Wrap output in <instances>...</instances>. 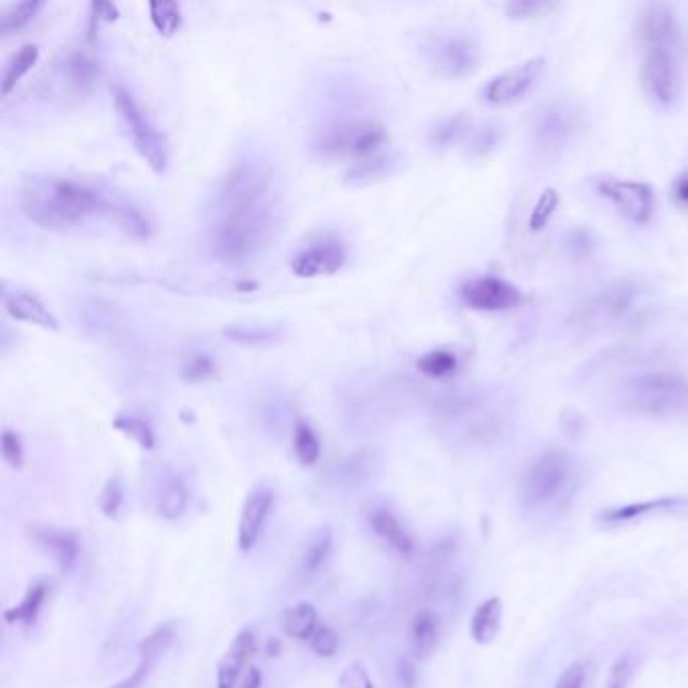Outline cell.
I'll return each instance as SVG.
<instances>
[{
    "label": "cell",
    "instance_id": "cell-7",
    "mask_svg": "<svg viewBox=\"0 0 688 688\" xmlns=\"http://www.w3.org/2000/svg\"><path fill=\"white\" fill-rule=\"evenodd\" d=\"M580 128V113L571 105L551 103L543 107L533 126V144L541 158L553 160L559 156Z\"/></svg>",
    "mask_w": 688,
    "mask_h": 688
},
{
    "label": "cell",
    "instance_id": "cell-5",
    "mask_svg": "<svg viewBox=\"0 0 688 688\" xmlns=\"http://www.w3.org/2000/svg\"><path fill=\"white\" fill-rule=\"evenodd\" d=\"M111 95L113 105L118 109V116L124 128L128 130L136 152L156 174H164L168 168V142L164 134L154 126V122L142 109L134 93L126 89L122 83H116L111 87Z\"/></svg>",
    "mask_w": 688,
    "mask_h": 688
},
{
    "label": "cell",
    "instance_id": "cell-24",
    "mask_svg": "<svg viewBox=\"0 0 688 688\" xmlns=\"http://www.w3.org/2000/svg\"><path fill=\"white\" fill-rule=\"evenodd\" d=\"M440 618L434 610L422 608L414 614L410 624V650L414 658H426L434 652L440 640Z\"/></svg>",
    "mask_w": 688,
    "mask_h": 688
},
{
    "label": "cell",
    "instance_id": "cell-41",
    "mask_svg": "<svg viewBox=\"0 0 688 688\" xmlns=\"http://www.w3.org/2000/svg\"><path fill=\"white\" fill-rule=\"evenodd\" d=\"M0 452H3V461L13 469V471H21L25 465V446L21 436L11 430L5 428L3 436H0Z\"/></svg>",
    "mask_w": 688,
    "mask_h": 688
},
{
    "label": "cell",
    "instance_id": "cell-30",
    "mask_svg": "<svg viewBox=\"0 0 688 688\" xmlns=\"http://www.w3.org/2000/svg\"><path fill=\"white\" fill-rule=\"evenodd\" d=\"M188 507V489L184 485V481L178 475H172L166 479L160 499H158V513L168 519L174 521L178 517H182V513Z\"/></svg>",
    "mask_w": 688,
    "mask_h": 688
},
{
    "label": "cell",
    "instance_id": "cell-11",
    "mask_svg": "<svg viewBox=\"0 0 688 688\" xmlns=\"http://www.w3.org/2000/svg\"><path fill=\"white\" fill-rule=\"evenodd\" d=\"M463 303L475 311H509L521 305L523 295L521 291L511 285L509 281L495 277V275H483L477 279L467 281L461 289H458Z\"/></svg>",
    "mask_w": 688,
    "mask_h": 688
},
{
    "label": "cell",
    "instance_id": "cell-22",
    "mask_svg": "<svg viewBox=\"0 0 688 688\" xmlns=\"http://www.w3.org/2000/svg\"><path fill=\"white\" fill-rule=\"evenodd\" d=\"M33 539L57 561L61 571H71L79 559V541L73 533L53 529V527H35Z\"/></svg>",
    "mask_w": 688,
    "mask_h": 688
},
{
    "label": "cell",
    "instance_id": "cell-26",
    "mask_svg": "<svg viewBox=\"0 0 688 688\" xmlns=\"http://www.w3.org/2000/svg\"><path fill=\"white\" fill-rule=\"evenodd\" d=\"M39 61V47L33 43L23 45L5 65L3 71V83H0V91L3 97H9L11 91L19 85V81L37 65Z\"/></svg>",
    "mask_w": 688,
    "mask_h": 688
},
{
    "label": "cell",
    "instance_id": "cell-53",
    "mask_svg": "<svg viewBox=\"0 0 688 688\" xmlns=\"http://www.w3.org/2000/svg\"><path fill=\"white\" fill-rule=\"evenodd\" d=\"M674 194L680 202H686L688 204V176H682L678 182H676V188H674Z\"/></svg>",
    "mask_w": 688,
    "mask_h": 688
},
{
    "label": "cell",
    "instance_id": "cell-39",
    "mask_svg": "<svg viewBox=\"0 0 688 688\" xmlns=\"http://www.w3.org/2000/svg\"><path fill=\"white\" fill-rule=\"evenodd\" d=\"M380 465V456L374 450H360L358 454L350 456L346 465H343V475L348 481H364L368 479L374 469Z\"/></svg>",
    "mask_w": 688,
    "mask_h": 688
},
{
    "label": "cell",
    "instance_id": "cell-27",
    "mask_svg": "<svg viewBox=\"0 0 688 688\" xmlns=\"http://www.w3.org/2000/svg\"><path fill=\"white\" fill-rule=\"evenodd\" d=\"M501 614L503 604L499 598H489L475 610L471 620V634L479 644H487L497 636L501 628Z\"/></svg>",
    "mask_w": 688,
    "mask_h": 688
},
{
    "label": "cell",
    "instance_id": "cell-51",
    "mask_svg": "<svg viewBox=\"0 0 688 688\" xmlns=\"http://www.w3.org/2000/svg\"><path fill=\"white\" fill-rule=\"evenodd\" d=\"M416 664H414V658H404L400 662V680L406 688H414L416 686Z\"/></svg>",
    "mask_w": 688,
    "mask_h": 688
},
{
    "label": "cell",
    "instance_id": "cell-47",
    "mask_svg": "<svg viewBox=\"0 0 688 688\" xmlns=\"http://www.w3.org/2000/svg\"><path fill=\"white\" fill-rule=\"evenodd\" d=\"M555 206H557V196H555L551 190H547V192L541 196V200H539V204H537V208H535V212H533L531 226H533V228L543 226L545 220H547V218L551 216V212L555 210Z\"/></svg>",
    "mask_w": 688,
    "mask_h": 688
},
{
    "label": "cell",
    "instance_id": "cell-34",
    "mask_svg": "<svg viewBox=\"0 0 688 688\" xmlns=\"http://www.w3.org/2000/svg\"><path fill=\"white\" fill-rule=\"evenodd\" d=\"M176 638V630L172 624H162L158 626L152 634H148L140 646H138V654H140V660H146V662H152L156 664V660L160 656H164V652L172 646Z\"/></svg>",
    "mask_w": 688,
    "mask_h": 688
},
{
    "label": "cell",
    "instance_id": "cell-18",
    "mask_svg": "<svg viewBox=\"0 0 688 688\" xmlns=\"http://www.w3.org/2000/svg\"><path fill=\"white\" fill-rule=\"evenodd\" d=\"M3 305L5 311L19 321H27L33 323L37 327L43 329H59V321L57 317L49 311V307L33 293L25 291V289H9L7 285L3 287Z\"/></svg>",
    "mask_w": 688,
    "mask_h": 688
},
{
    "label": "cell",
    "instance_id": "cell-19",
    "mask_svg": "<svg viewBox=\"0 0 688 688\" xmlns=\"http://www.w3.org/2000/svg\"><path fill=\"white\" fill-rule=\"evenodd\" d=\"M257 650V638L251 630L237 634L233 644L228 646L216 668V688H237L243 668Z\"/></svg>",
    "mask_w": 688,
    "mask_h": 688
},
{
    "label": "cell",
    "instance_id": "cell-3",
    "mask_svg": "<svg viewBox=\"0 0 688 688\" xmlns=\"http://www.w3.org/2000/svg\"><path fill=\"white\" fill-rule=\"evenodd\" d=\"M620 400L624 408L642 416H676L688 408V380L676 372H644L622 386Z\"/></svg>",
    "mask_w": 688,
    "mask_h": 688
},
{
    "label": "cell",
    "instance_id": "cell-13",
    "mask_svg": "<svg viewBox=\"0 0 688 688\" xmlns=\"http://www.w3.org/2000/svg\"><path fill=\"white\" fill-rule=\"evenodd\" d=\"M598 190L634 222H648L654 212V192L648 184L608 178L598 184Z\"/></svg>",
    "mask_w": 688,
    "mask_h": 688
},
{
    "label": "cell",
    "instance_id": "cell-32",
    "mask_svg": "<svg viewBox=\"0 0 688 688\" xmlns=\"http://www.w3.org/2000/svg\"><path fill=\"white\" fill-rule=\"evenodd\" d=\"M293 452L303 467H311L319 461L321 444L313 428L305 422H295L293 426Z\"/></svg>",
    "mask_w": 688,
    "mask_h": 688
},
{
    "label": "cell",
    "instance_id": "cell-15",
    "mask_svg": "<svg viewBox=\"0 0 688 688\" xmlns=\"http://www.w3.org/2000/svg\"><path fill=\"white\" fill-rule=\"evenodd\" d=\"M634 301V289L628 285L612 287L594 299H590L586 305H582L576 313V321L586 327H602L606 323L616 321L622 317Z\"/></svg>",
    "mask_w": 688,
    "mask_h": 688
},
{
    "label": "cell",
    "instance_id": "cell-49",
    "mask_svg": "<svg viewBox=\"0 0 688 688\" xmlns=\"http://www.w3.org/2000/svg\"><path fill=\"white\" fill-rule=\"evenodd\" d=\"M630 674H632V664H630V658L624 656L616 662V666L612 668V674H610V682H608V688H626L628 680H630Z\"/></svg>",
    "mask_w": 688,
    "mask_h": 688
},
{
    "label": "cell",
    "instance_id": "cell-21",
    "mask_svg": "<svg viewBox=\"0 0 688 688\" xmlns=\"http://www.w3.org/2000/svg\"><path fill=\"white\" fill-rule=\"evenodd\" d=\"M79 315L83 325L93 335H118L124 327V315L116 303H109L105 299H85L79 307Z\"/></svg>",
    "mask_w": 688,
    "mask_h": 688
},
{
    "label": "cell",
    "instance_id": "cell-48",
    "mask_svg": "<svg viewBox=\"0 0 688 688\" xmlns=\"http://www.w3.org/2000/svg\"><path fill=\"white\" fill-rule=\"evenodd\" d=\"M586 672L582 664H571L555 682V688H584Z\"/></svg>",
    "mask_w": 688,
    "mask_h": 688
},
{
    "label": "cell",
    "instance_id": "cell-8",
    "mask_svg": "<svg viewBox=\"0 0 688 688\" xmlns=\"http://www.w3.org/2000/svg\"><path fill=\"white\" fill-rule=\"evenodd\" d=\"M571 463L559 452H545L527 469L521 483V501L525 507H537L551 501L569 481Z\"/></svg>",
    "mask_w": 688,
    "mask_h": 688
},
{
    "label": "cell",
    "instance_id": "cell-6",
    "mask_svg": "<svg viewBox=\"0 0 688 688\" xmlns=\"http://www.w3.org/2000/svg\"><path fill=\"white\" fill-rule=\"evenodd\" d=\"M428 67L444 79H461L471 75L481 61L479 47L465 35L436 33L428 35L422 45Z\"/></svg>",
    "mask_w": 688,
    "mask_h": 688
},
{
    "label": "cell",
    "instance_id": "cell-29",
    "mask_svg": "<svg viewBox=\"0 0 688 688\" xmlns=\"http://www.w3.org/2000/svg\"><path fill=\"white\" fill-rule=\"evenodd\" d=\"M283 630L289 638L309 640L317 630V610L309 602H299L287 610L283 618Z\"/></svg>",
    "mask_w": 688,
    "mask_h": 688
},
{
    "label": "cell",
    "instance_id": "cell-12",
    "mask_svg": "<svg viewBox=\"0 0 688 688\" xmlns=\"http://www.w3.org/2000/svg\"><path fill=\"white\" fill-rule=\"evenodd\" d=\"M348 253L343 243L333 235H321L319 239L301 247L291 259V269L297 277H321L333 275L346 265Z\"/></svg>",
    "mask_w": 688,
    "mask_h": 688
},
{
    "label": "cell",
    "instance_id": "cell-52",
    "mask_svg": "<svg viewBox=\"0 0 688 688\" xmlns=\"http://www.w3.org/2000/svg\"><path fill=\"white\" fill-rule=\"evenodd\" d=\"M263 686V672L259 668H249L239 688H261Z\"/></svg>",
    "mask_w": 688,
    "mask_h": 688
},
{
    "label": "cell",
    "instance_id": "cell-4",
    "mask_svg": "<svg viewBox=\"0 0 688 688\" xmlns=\"http://www.w3.org/2000/svg\"><path fill=\"white\" fill-rule=\"evenodd\" d=\"M388 130L378 120H335L317 130L315 150L327 160L362 164L382 154Z\"/></svg>",
    "mask_w": 688,
    "mask_h": 688
},
{
    "label": "cell",
    "instance_id": "cell-50",
    "mask_svg": "<svg viewBox=\"0 0 688 688\" xmlns=\"http://www.w3.org/2000/svg\"><path fill=\"white\" fill-rule=\"evenodd\" d=\"M152 666H154L152 662L140 660L138 668L128 678H124L122 682H118L116 686H111V688H142L146 678H148V674H150V670H152Z\"/></svg>",
    "mask_w": 688,
    "mask_h": 688
},
{
    "label": "cell",
    "instance_id": "cell-42",
    "mask_svg": "<svg viewBox=\"0 0 688 688\" xmlns=\"http://www.w3.org/2000/svg\"><path fill=\"white\" fill-rule=\"evenodd\" d=\"M122 505H124V487H122V479H120V477H111V479L105 483V487H103V491H101V495H99V507H101V511H103L105 517L116 519L118 513H120V509H122Z\"/></svg>",
    "mask_w": 688,
    "mask_h": 688
},
{
    "label": "cell",
    "instance_id": "cell-46",
    "mask_svg": "<svg viewBox=\"0 0 688 688\" xmlns=\"http://www.w3.org/2000/svg\"><path fill=\"white\" fill-rule=\"evenodd\" d=\"M341 688H374V682L364 664L352 662L339 676Z\"/></svg>",
    "mask_w": 688,
    "mask_h": 688
},
{
    "label": "cell",
    "instance_id": "cell-37",
    "mask_svg": "<svg viewBox=\"0 0 688 688\" xmlns=\"http://www.w3.org/2000/svg\"><path fill=\"white\" fill-rule=\"evenodd\" d=\"M113 426H116L120 432H124L128 438H132L134 442H138L142 448L152 450L156 446V434L152 430V426L134 414H120L113 420Z\"/></svg>",
    "mask_w": 688,
    "mask_h": 688
},
{
    "label": "cell",
    "instance_id": "cell-9",
    "mask_svg": "<svg viewBox=\"0 0 688 688\" xmlns=\"http://www.w3.org/2000/svg\"><path fill=\"white\" fill-rule=\"evenodd\" d=\"M642 85L646 93L660 105H670L682 91V75L676 49H646L642 65Z\"/></svg>",
    "mask_w": 688,
    "mask_h": 688
},
{
    "label": "cell",
    "instance_id": "cell-16",
    "mask_svg": "<svg viewBox=\"0 0 688 688\" xmlns=\"http://www.w3.org/2000/svg\"><path fill=\"white\" fill-rule=\"evenodd\" d=\"M678 21L674 9L668 5H648L640 17V41L644 51L668 47L676 49L678 45Z\"/></svg>",
    "mask_w": 688,
    "mask_h": 688
},
{
    "label": "cell",
    "instance_id": "cell-33",
    "mask_svg": "<svg viewBox=\"0 0 688 688\" xmlns=\"http://www.w3.org/2000/svg\"><path fill=\"white\" fill-rule=\"evenodd\" d=\"M416 368L426 378L444 380L458 370V358L450 350H432L416 362Z\"/></svg>",
    "mask_w": 688,
    "mask_h": 688
},
{
    "label": "cell",
    "instance_id": "cell-1",
    "mask_svg": "<svg viewBox=\"0 0 688 688\" xmlns=\"http://www.w3.org/2000/svg\"><path fill=\"white\" fill-rule=\"evenodd\" d=\"M277 180L263 162H241L218 182L208 208V249L214 261L237 267L261 255L279 228Z\"/></svg>",
    "mask_w": 688,
    "mask_h": 688
},
{
    "label": "cell",
    "instance_id": "cell-20",
    "mask_svg": "<svg viewBox=\"0 0 688 688\" xmlns=\"http://www.w3.org/2000/svg\"><path fill=\"white\" fill-rule=\"evenodd\" d=\"M99 77L97 61L85 51H73L65 57L61 65V81L65 89L75 95H87Z\"/></svg>",
    "mask_w": 688,
    "mask_h": 688
},
{
    "label": "cell",
    "instance_id": "cell-23",
    "mask_svg": "<svg viewBox=\"0 0 688 688\" xmlns=\"http://www.w3.org/2000/svg\"><path fill=\"white\" fill-rule=\"evenodd\" d=\"M370 527L384 543L396 549L400 555H410L416 549V541L402 521L388 509H376L370 515Z\"/></svg>",
    "mask_w": 688,
    "mask_h": 688
},
{
    "label": "cell",
    "instance_id": "cell-45",
    "mask_svg": "<svg viewBox=\"0 0 688 688\" xmlns=\"http://www.w3.org/2000/svg\"><path fill=\"white\" fill-rule=\"evenodd\" d=\"M467 130V118L465 116H454L446 122H442L436 130H434V142L438 146H448L452 144L458 136H463Z\"/></svg>",
    "mask_w": 688,
    "mask_h": 688
},
{
    "label": "cell",
    "instance_id": "cell-38",
    "mask_svg": "<svg viewBox=\"0 0 688 688\" xmlns=\"http://www.w3.org/2000/svg\"><path fill=\"white\" fill-rule=\"evenodd\" d=\"M150 19L160 35L172 37L182 27V11L178 3H150Z\"/></svg>",
    "mask_w": 688,
    "mask_h": 688
},
{
    "label": "cell",
    "instance_id": "cell-31",
    "mask_svg": "<svg viewBox=\"0 0 688 688\" xmlns=\"http://www.w3.org/2000/svg\"><path fill=\"white\" fill-rule=\"evenodd\" d=\"M41 9H43V3H39V0H27V3L7 5L3 11H0V35L7 37L21 31L37 17Z\"/></svg>",
    "mask_w": 688,
    "mask_h": 688
},
{
    "label": "cell",
    "instance_id": "cell-40",
    "mask_svg": "<svg viewBox=\"0 0 688 688\" xmlns=\"http://www.w3.org/2000/svg\"><path fill=\"white\" fill-rule=\"evenodd\" d=\"M216 374V364L206 354H190L182 364V378L190 384H200Z\"/></svg>",
    "mask_w": 688,
    "mask_h": 688
},
{
    "label": "cell",
    "instance_id": "cell-17",
    "mask_svg": "<svg viewBox=\"0 0 688 688\" xmlns=\"http://www.w3.org/2000/svg\"><path fill=\"white\" fill-rule=\"evenodd\" d=\"M331 545H333L331 527L323 525L311 533V537L305 541V545L299 553L297 569L293 573V586L305 588L317 578L319 569L323 567V563L327 561V557L331 553Z\"/></svg>",
    "mask_w": 688,
    "mask_h": 688
},
{
    "label": "cell",
    "instance_id": "cell-14",
    "mask_svg": "<svg viewBox=\"0 0 688 688\" xmlns=\"http://www.w3.org/2000/svg\"><path fill=\"white\" fill-rule=\"evenodd\" d=\"M275 503V491L273 487L261 483L257 485L249 495L241 511L239 519V549L243 553H249L261 539V533L265 529V523L271 515Z\"/></svg>",
    "mask_w": 688,
    "mask_h": 688
},
{
    "label": "cell",
    "instance_id": "cell-28",
    "mask_svg": "<svg viewBox=\"0 0 688 688\" xmlns=\"http://www.w3.org/2000/svg\"><path fill=\"white\" fill-rule=\"evenodd\" d=\"M49 596V584L39 582L29 588L27 596L17 608H11L5 612V618L9 624H23V626H33L39 618V612Z\"/></svg>",
    "mask_w": 688,
    "mask_h": 688
},
{
    "label": "cell",
    "instance_id": "cell-25",
    "mask_svg": "<svg viewBox=\"0 0 688 688\" xmlns=\"http://www.w3.org/2000/svg\"><path fill=\"white\" fill-rule=\"evenodd\" d=\"M107 214L111 222L132 239L144 241L152 235V222L148 220V216L128 200H109Z\"/></svg>",
    "mask_w": 688,
    "mask_h": 688
},
{
    "label": "cell",
    "instance_id": "cell-2",
    "mask_svg": "<svg viewBox=\"0 0 688 688\" xmlns=\"http://www.w3.org/2000/svg\"><path fill=\"white\" fill-rule=\"evenodd\" d=\"M19 206L31 222L49 231H65L99 212H107L109 198L95 182L85 178L45 174L31 176L23 184Z\"/></svg>",
    "mask_w": 688,
    "mask_h": 688
},
{
    "label": "cell",
    "instance_id": "cell-43",
    "mask_svg": "<svg viewBox=\"0 0 688 688\" xmlns=\"http://www.w3.org/2000/svg\"><path fill=\"white\" fill-rule=\"evenodd\" d=\"M553 9L555 5L545 3V0H515V3H509L507 13L513 19H533V17H543Z\"/></svg>",
    "mask_w": 688,
    "mask_h": 688
},
{
    "label": "cell",
    "instance_id": "cell-44",
    "mask_svg": "<svg viewBox=\"0 0 688 688\" xmlns=\"http://www.w3.org/2000/svg\"><path fill=\"white\" fill-rule=\"evenodd\" d=\"M311 648L317 656H323V658H331L337 648H339V636L333 628L329 626H323V628H317L315 634L311 636Z\"/></svg>",
    "mask_w": 688,
    "mask_h": 688
},
{
    "label": "cell",
    "instance_id": "cell-36",
    "mask_svg": "<svg viewBox=\"0 0 688 688\" xmlns=\"http://www.w3.org/2000/svg\"><path fill=\"white\" fill-rule=\"evenodd\" d=\"M224 335L235 343H245V346H263V343H271L279 337V329L271 325H233L224 329Z\"/></svg>",
    "mask_w": 688,
    "mask_h": 688
},
{
    "label": "cell",
    "instance_id": "cell-35",
    "mask_svg": "<svg viewBox=\"0 0 688 688\" xmlns=\"http://www.w3.org/2000/svg\"><path fill=\"white\" fill-rule=\"evenodd\" d=\"M678 499H656V501H646V503H634V505H626V507H616L610 511H604L600 515L602 521L608 523H624V521H632L644 513L650 511H658V509H670L674 505H678Z\"/></svg>",
    "mask_w": 688,
    "mask_h": 688
},
{
    "label": "cell",
    "instance_id": "cell-10",
    "mask_svg": "<svg viewBox=\"0 0 688 688\" xmlns=\"http://www.w3.org/2000/svg\"><path fill=\"white\" fill-rule=\"evenodd\" d=\"M543 73V59H529L497 77H493L481 91V97L491 107H507L521 101L539 81Z\"/></svg>",
    "mask_w": 688,
    "mask_h": 688
}]
</instances>
